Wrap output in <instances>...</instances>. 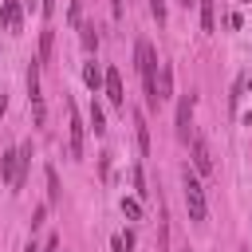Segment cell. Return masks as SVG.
Instances as JSON below:
<instances>
[{
  "instance_id": "6da1fadb",
  "label": "cell",
  "mask_w": 252,
  "mask_h": 252,
  "mask_svg": "<svg viewBox=\"0 0 252 252\" xmlns=\"http://www.w3.org/2000/svg\"><path fill=\"white\" fill-rule=\"evenodd\" d=\"M134 67H138V75H142L146 106L158 110V106H161V102H158V51H154L150 39H138V43H134Z\"/></svg>"
},
{
  "instance_id": "7a4b0ae2",
  "label": "cell",
  "mask_w": 252,
  "mask_h": 252,
  "mask_svg": "<svg viewBox=\"0 0 252 252\" xmlns=\"http://www.w3.org/2000/svg\"><path fill=\"white\" fill-rule=\"evenodd\" d=\"M181 185H185V209H189V220H193V224H205V217H209L205 189H201V181H197V173H193L189 165L181 169Z\"/></svg>"
},
{
  "instance_id": "3957f363",
  "label": "cell",
  "mask_w": 252,
  "mask_h": 252,
  "mask_svg": "<svg viewBox=\"0 0 252 252\" xmlns=\"http://www.w3.org/2000/svg\"><path fill=\"white\" fill-rule=\"evenodd\" d=\"M83 134H87V122L79 118L75 102H67V154H71V161H83Z\"/></svg>"
},
{
  "instance_id": "277c9868",
  "label": "cell",
  "mask_w": 252,
  "mask_h": 252,
  "mask_svg": "<svg viewBox=\"0 0 252 252\" xmlns=\"http://www.w3.org/2000/svg\"><path fill=\"white\" fill-rule=\"evenodd\" d=\"M28 102H32V122L43 126L47 122V106H43V91H39V63L32 59L28 67Z\"/></svg>"
},
{
  "instance_id": "5b68a950",
  "label": "cell",
  "mask_w": 252,
  "mask_h": 252,
  "mask_svg": "<svg viewBox=\"0 0 252 252\" xmlns=\"http://www.w3.org/2000/svg\"><path fill=\"white\" fill-rule=\"evenodd\" d=\"M102 94L110 98V106H126V87H122L118 67H106L102 71Z\"/></svg>"
},
{
  "instance_id": "8992f818",
  "label": "cell",
  "mask_w": 252,
  "mask_h": 252,
  "mask_svg": "<svg viewBox=\"0 0 252 252\" xmlns=\"http://www.w3.org/2000/svg\"><path fill=\"white\" fill-rule=\"evenodd\" d=\"M193 106H197V98L193 94H181V102H177V142H189L193 138Z\"/></svg>"
},
{
  "instance_id": "52a82bcc",
  "label": "cell",
  "mask_w": 252,
  "mask_h": 252,
  "mask_svg": "<svg viewBox=\"0 0 252 252\" xmlns=\"http://www.w3.org/2000/svg\"><path fill=\"white\" fill-rule=\"evenodd\" d=\"M189 146H193V173H213V154H209V142H205L201 134H193V138H189Z\"/></svg>"
},
{
  "instance_id": "ba28073f",
  "label": "cell",
  "mask_w": 252,
  "mask_h": 252,
  "mask_svg": "<svg viewBox=\"0 0 252 252\" xmlns=\"http://www.w3.org/2000/svg\"><path fill=\"white\" fill-rule=\"evenodd\" d=\"M0 28L4 32H20L24 28V4L20 0H4L0 4Z\"/></svg>"
},
{
  "instance_id": "9c48e42d",
  "label": "cell",
  "mask_w": 252,
  "mask_h": 252,
  "mask_svg": "<svg viewBox=\"0 0 252 252\" xmlns=\"http://www.w3.org/2000/svg\"><path fill=\"white\" fill-rule=\"evenodd\" d=\"M32 158H35V146H32V138L20 146V161H16V185L12 189H24V181H28V169H32Z\"/></svg>"
},
{
  "instance_id": "30bf717a",
  "label": "cell",
  "mask_w": 252,
  "mask_h": 252,
  "mask_svg": "<svg viewBox=\"0 0 252 252\" xmlns=\"http://www.w3.org/2000/svg\"><path fill=\"white\" fill-rule=\"evenodd\" d=\"M169 98H173V67L161 63V71H158V102H169Z\"/></svg>"
},
{
  "instance_id": "8fae6325",
  "label": "cell",
  "mask_w": 252,
  "mask_h": 252,
  "mask_svg": "<svg viewBox=\"0 0 252 252\" xmlns=\"http://www.w3.org/2000/svg\"><path fill=\"white\" fill-rule=\"evenodd\" d=\"M134 134H138V154L146 158L150 154V122H146L142 110H134Z\"/></svg>"
},
{
  "instance_id": "7c38bea8",
  "label": "cell",
  "mask_w": 252,
  "mask_h": 252,
  "mask_svg": "<svg viewBox=\"0 0 252 252\" xmlns=\"http://www.w3.org/2000/svg\"><path fill=\"white\" fill-rule=\"evenodd\" d=\"M16 161H20V146L0 154V177H4L8 185H16Z\"/></svg>"
},
{
  "instance_id": "4fadbf2b",
  "label": "cell",
  "mask_w": 252,
  "mask_h": 252,
  "mask_svg": "<svg viewBox=\"0 0 252 252\" xmlns=\"http://www.w3.org/2000/svg\"><path fill=\"white\" fill-rule=\"evenodd\" d=\"M43 177H47V205H59L63 201V185H59L55 165H43Z\"/></svg>"
},
{
  "instance_id": "5bb4252c",
  "label": "cell",
  "mask_w": 252,
  "mask_h": 252,
  "mask_svg": "<svg viewBox=\"0 0 252 252\" xmlns=\"http://www.w3.org/2000/svg\"><path fill=\"white\" fill-rule=\"evenodd\" d=\"M79 43H83L87 55H94L98 51V28L94 24H79Z\"/></svg>"
},
{
  "instance_id": "9a60e30c",
  "label": "cell",
  "mask_w": 252,
  "mask_h": 252,
  "mask_svg": "<svg viewBox=\"0 0 252 252\" xmlns=\"http://www.w3.org/2000/svg\"><path fill=\"white\" fill-rule=\"evenodd\" d=\"M83 83L91 87V94H98L102 91V67L91 59V63H83Z\"/></svg>"
},
{
  "instance_id": "2e32d148",
  "label": "cell",
  "mask_w": 252,
  "mask_h": 252,
  "mask_svg": "<svg viewBox=\"0 0 252 252\" xmlns=\"http://www.w3.org/2000/svg\"><path fill=\"white\" fill-rule=\"evenodd\" d=\"M51 47H55V32L47 28V32L39 35V55H35V63H39V67H47V63H51Z\"/></svg>"
},
{
  "instance_id": "e0dca14e",
  "label": "cell",
  "mask_w": 252,
  "mask_h": 252,
  "mask_svg": "<svg viewBox=\"0 0 252 252\" xmlns=\"http://www.w3.org/2000/svg\"><path fill=\"white\" fill-rule=\"evenodd\" d=\"M87 126L94 130V138H102V134H106V114H102V106H98L94 98H91V122H87Z\"/></svg>"
},
{
  "instance_id": "ac0fdd59",
  "label": "cell",
  "mask_w": 252,
  "mask_h": 252,
  "mask_svg": "<svg viewBox=\"0 0 252 252\" xmlns=\"http://www.w3.org/2000/svg\"><path fill=\"white\" fill-rule=\"evenodd\" d=\"M201 4V32H213L217 28V4L213 0H197Z\"/></svg>"
},
{
  "instance_id": "d6986e66",
  "label": "cell",
  "mask_w": 252,
  "mask_h": 252,
  "mask_svg": "<svg viewBox=\"0 0 252 252\" xmlns=\"http://www.w3.org/2000/svg\"><path fill=\"white\" fill-rule=\"evenodd\" d=\"M130 181H134V197H138V201H146V197H150V189H146V169H142V165H134V169H130Z\"/></svg>"
},
{
  "instance_id": "ffe728a7",
  "label": "cell",
  "mask_w": 252,
  "mask_h": 252,
  "mask_svg": "<svg viewBox=\"0 0 252 252\" xmlns=\"http://www.w3.org/2000/svg\"><path fill=\"white\" fill-rule=\"evenodd\" d=\"M122 217L126 220H142V201L138 197H122Z\"/></svg>"
},
{
  "instance_id": "44dd1931",
  "label": "cell",
  "mask_w": 252,
  "mask_h": 252,
  "mask_svg": "<svg viewBox=\"0 0 252 252\" xmlns=\"http://www.w3.org/2000/svg\"><path fill=\"white\" fill-rule=\"evenodd\" d=\"M110 252H134V232H130V228L118 232V236L110 240Z\"/></svg>"
},
{
  "instance_id": "7402d4cb",
  "label": "cell",
  "mask_w": 252,
  "mask_h": 252,
  "mask_svg": "<svg viewBox=\"0 0 252 252\" xmlns=\"http://www.w3.org/2000/svg\"><path fill=\"white\" fill-rule=\"evenodd\" d=\"M67 24H71V28L83 24V0H71V8H67Z\"/></svg>"
},
{
  "instance_id": "603a6c76",
  "label": "cell",
  "mask_w": 252,
  "mask_h": 252,
  "mask_svg": "<svg viewBox=\"0 0 252 252\" xmlns=\"http://www.w3.org/2000/svg\"><path fill=\"white\" fill-rule=\"evenodd\" d=\"M43 220H47V205H35V209H32V232H35Z\"/></svg>"
},
{
  "instance_id": "cb8c5ba5",
  "label": "cell",
  "mask_w": 252,
  "mask_h": 252,
  "mask_svg": "<svg viewBox=\"0 0 252 252\" xmlns=\"http://www.w3.org/2000/svg\"><path fill=\"white\" fill-rule=\"evenodd\" d=\"M150 16H154L158 24H165V0H150Z\"/></svg>"
},
{
  "instance_id": "d4e9b609",
  "label": "cell",
  "mask_w": 252,
  "mask_h": 252,
  "mask_svg": "<svg viewBox=\"0 0 252 252\" xmlns=\"http://www.w3.org/2000/svg\"><path fill=\"white\" fill-rule=\"evenodd\" d=\"M98 173H102V181L110 177V154H102V158H98Z\"/></svg>"
},
{
  "instance_id": "484cf974",
  "label": "cell",
  "mask_w": 252,
  "mask_h": 252,
  "mask_svg": "<svg viewBox=\"0 0 252 252\" xmlns=\"http://www.w3.org/2000/svg\"><path fill=\"white\" fill-rule=\"evenodd\" d=\"M39 252H59V236H47V244H43Z\"/></svg>"
},
{
  "instance_id": "4316f807",
  "label": "cell",
  "mask_w": 252,
  "mask_h": 252,
  "mask_svg": "<svg viewBox=\"0 0 252 252\" xmlns=\"http://www.w3.org/2000/svg\"><path fill=\"white\" fill-rule=\"evenodd\" d=\"M39 8H43V16H55V0H43Z\"/></svg>"
},
{
  "instance_id": "83f0119b",
  "label": "cell",
  "mask_w": 252,
  "mask_h": 252,
  "mask_svg": "<svg viewBox=\"0 0 252 252\" xmlns=\"http://www.w3.org/2000/svg\"><path fill=\"white\" fill-rule=\"evenodd\" d=\"M24 252H39V244H35V240H28V244H24Z\"/></svg>"
},
{
  "instance_id": "f1b7e54d",
  "label": "cell",
  "mask_w": 252,
  "mask_h": 252,
  "mask_svg": "<svg viewBox=\"0 0 252 252\" xmlns=\"http://www.w3.org/2000/svg\"><path fill=\"white\" fill-rule=\"evenodd\" d=\"M4 110H8V94H0V118H4Z\"/></svg>"
},
{
  "instance_id": "f546056e",
  "label": "cell",
  "mask_w": 252,
  "mask_h": 252,
  "mask_svg": "<svg viewBox=\"0 0 252 252\" xmlns=\"http://www.w3.org/2000/svg\"><path fill=\"white\" fill-rule=\"evenodd\" d=\"M177 4H181V8H193V4H197V0H177Z\"/></svg>"
}]
</instances>
